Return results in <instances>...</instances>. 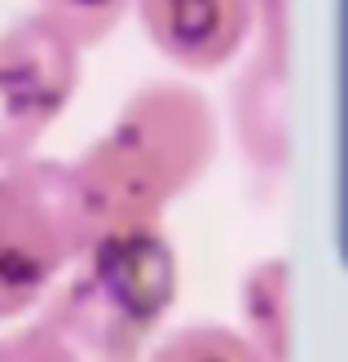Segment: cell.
<instances>
[{
  "instance_id": "cell-4",
  "label": "cell",
  "mask_w": 348,
  "mask_h": 362,
  "mask_svg": "<svg viewBox=\"0 0 348 362\" xmlns=\"http://www.w3.org/2000/svg\"><path fill=\"white\" fill-rule=\"evenodd\" d=\"M84 49L40 13L0 27V168L35 159L80 88Z\"/></svg>"
},
{
  "instance_id": "cell-3",
  "label": "cell",
  "mask_w": 348,
  "mask_h": 362,
  "mask_svg": "<svg viewBox=\"0 0 348 362\" xmlns=\"http://www.w3.org/2000/svg\"><path fill=\"white\" fill-rule=\"evenodd\" d=\"M88 243L71 168L23 159L0 168V322H23L53 296Z\"/></svg>"
},
{
  "instance_id": "cell-8",
  "label": "cell",
  "mask_w": 348,
  "mask_h": 362,
  "mask_svg": "<svg viewBox=\"0 0 348 362\" xmlns=\"http://www.w3.org/2000/svg\"><path fill=\"white\" fill-rule=\"evenodd\" d=\"M133 0H40V18H49L62 35H71L80 49L106 45L115 35V27L128 18Z\"/></svg>"
},
{
  "instance_id": "cell-6",
  "label": "cell",
  "mask_w": 348,
  "mask_h": 362,
  "mask_svg": "<svg viewBox=\"0 0 348 362\" xmlns=\"http://www.w3.org/2000/svg\"><path fill=\"white\" fill-rule=\"evenodd\" d=\"M287 261L269 257L243 283V340L260 354V362H287Z\"/></svg>"
},
{
  "instance_id": "cell-1",
  "label": "cell",
  "mask_w": 348,
  "mask_h": 362,
  "mask_svg": "<svg viewBox=\"0 0 348 362\" xmlns=\"http://www.w3.org/2000/svg\"><path fill=\"white\" fill-rule=\"evenodd\" d=\"M221 124L190 80H145L124 98L106 133L71 159L88 234L106 226L163 221L181 194L208 177Z\"/></svg>"
},
{
  "instance_id": "cell-7",
  "label": "cell",
  "mask_w": 348,
  "mask_h": 362,
  "mask_svg": "<svg viewBox=\"0 0 348 362\" xmlns=\"http://www.w3.org/2000/svg\"><path fill=\"white\" fill-rule=\"evenodd\" d=\"M141 362H260V354L247 345L238 327L186 322V327H172L168 336H159L141 354Z\"/></svg>"
},
{
  "instance_id": "cell-5",
  "label": "cell",
  "mask_w": 348,
  "mask_h": 362,
  "mask_svg": "<svg viewBox=\"0 0 348 362\" xmlns=\"http://www.w3.org/2000/svg\"><path fill=\"white\" fill-rule=\"evenodd\" d=\"M133 13L150 49L186 76L234 66L256 27V0H133Z\"/></svg>"
},
{
  "instance_id": "cell-2",
  "label": "cell",
  "mask_w": 348,
  "mask_h": 362,
  "mask_svg": "<svg viewBox=\"0 0 348 362\" xmlns=\"http://www.w3.org/2000/svg\"><path fill=\"white\" fill-rule=\"evenodd\" d=\"M66 287H53L49 322L80 362H141L181 296V261L163 221L88 234Z\"/></svg>"
}]
</instances>
